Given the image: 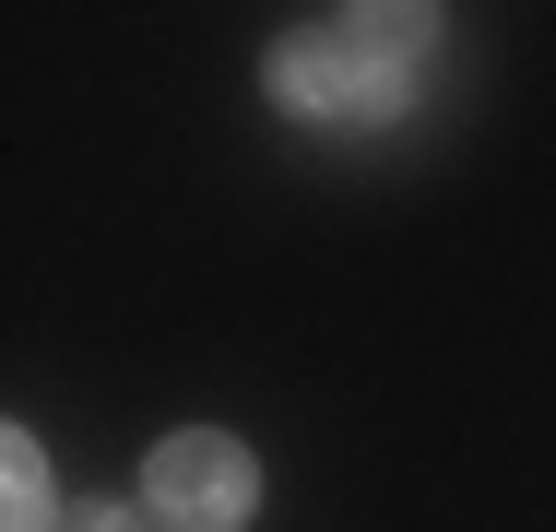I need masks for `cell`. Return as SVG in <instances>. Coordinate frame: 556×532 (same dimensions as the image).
I'll return each mask as SVG.
<instances>
[{
    "mask_svg": "<svg viewBox=\"0 0 556 532\" xmlns=\"http://www.w3.org/2000/svg\"><path fill=\"white\" fill-rule=\"evenodd\" d=\"M415 48H427V12H343L273 48V96L296 118H391L415 84Z\"/></svg>",
    "mask_w": 556,
    "mask_h": 532,
    "instance_id": "1",
    "label": "cell"
},
{
    "mask_svg": "<svg viewBox=\"0 0 556 532\" xmlns=\"http://www.w3.org/2000/svg\"><path fill=\"white\" fill-rule=\"evenodd\" d=\"M142 509H154L166 532H237L249 509H261V473H249V449H237V438L190 426V438H166V449H154Z\"/></svg>",
    "mask_w": 556,
    "mask_h": 532,
    "instance_id": "2",
    "label": "cell"
},
{
    "mask_svg": "<svg viewBox=\"0 0 556 532\" xmlns=\"http://www.w3.org/2000/svg\"><path fill=\"white\" fill-rule=\"evenodd\" d=\"M0 485H12L0 532H48V461H36V438H12V449H0Z\"/></svg>",
    "mask_w": 556,
    "mask_h": 532,
    "instance_id": "3",
    "label": "cell"
},
{
    "mask_svg": "<svg viewBox=\"0 0 556 532\" xmlns=\"http://www.w3.org/2000/svg\"><path fill=\"white\" fill-rule=\"evenodd\" d=\"M72 532H142L130 509H72Z\"/></svg>",
    "mask_w": 556,
    "mask_h": 532,
    "instance_id": "4",
    "label": "cell"
}]
</instances>
